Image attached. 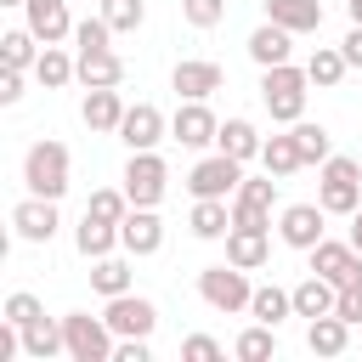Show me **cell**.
Instances as JSON below:
<instances>
[{"instance_id":"obj_37","label":"cell","mask_w":362,"mask_h":362,"mask_svg":"<svg viewBox=\"0 0 362 362\" xmlns=\"http://www.w3.org/2000/svg\"><path fill=\"white\" fill-rule=\"evenodd\" d=\"M74 45L79 51H107L113 45V23L96 11V17H85V23H74Z\"/></svg>"},{"instance_id":"obj_46","label":"cell","mask_w":362,"mask_h":362,"mask_svg":"<svg viewBox=\"0 0 362 362\" xmlns=\"http://www.w3.org/2000/svg\"><path fill=\"white\" fill-rule=\"evenodd\" d=\"M351 243L362 249V204H356V215H351Z\"/></svg>"},{"instance_id":"obj_29","label":"cell","mask_w":362,"mask_h":362,"mask_svg":"<svg viewBox=\"0 0 362 362\" xmlns=\"http://www.w3.org/2000/svg\"><path fill=\"white\" fill-rule=\"evenodd\" d=\"M40 51H45V40H40L28 23H23V28H11V34H0V62H11V68H28V74H34Z\"/></svg>"},{"instance_id":"obj_11","label":"cell","mask_w":362,"mask_h":362,"mask_svg":"<svg viewBox=\"0 0 362 362\" xmlns=\"http://www.w3.org/2000/svg\"><path fill=\"white\" fill-rule=\"evenodd\" d=\"M221 85H226V68L209 62V57H187V62H175V74H170V90H175L181 102H209Z\"/></svg>"},{"instance_id":"obj_42","label":"cell","mask_w":362,"mask_h":362,"mask_svg":"<svg viewBox=\"0 0 362 362\" xmlns=\"http://www.w3.org/2000/svg\"><path fill=\"white\" fill-rule=\"evenodd\" d=\"M23 74H28V68L0 62V102H6V107H11V102H23Z\"/></svg>"},{"instance_id":"obj_48","label":"cell","mask_w":362,"mask_h":362,"mask_svg":"<svg viewBox=\"0 0 362 362\" xmlns=\"http://www.w3.org/2000/svg\"><path fill=\"white\" fill-rule=\"evenodd\" d=\"M0 6H28V0H0Z\"/></svg>"},{"instance_id":"obj_33","label":"cell","mask_w":362,"mask_h":362,"mask_svg":"<svg viewBox=\"0 0 362 362\" xmlns=\"http://www.w3.org/2000/svg\"><path fill=\"white\" fill-rule=\"evenodd\" d=\"M260 164H266V175H294V170H305V158H300V147H294V130L288 136H266V147H260Z\"/></svg>"},{"instance_id":"obj_17","label":"cell","mask_w":362,"mask_h":362,"mask_svg":"<svg viewBox=\"0 0 362 362\" xmlns=\"http://www.w3.org/2000/svg\"><path fill=\"white\" fill-rule=\"evenodd\" d=\"M226 260L243 266V272L266 266L272 260V226H232L226 232Z\"/></svg>"},{"instance_id":"obj_47","label":"cell","mask_w":362,"mask_h":362,"mask_svg":"<svg viewBox=\"0 0 362 362\" xmlns=\"http://www.w3.org/2000/svg\"><path fill=\"white\" fill-rule=\"evenodd\" d=\"M345 11H351V23H362V0H345Z\"/></svg>"},{"instance_id":"obj_45","label":"cell","mask_w":362,"mask_h":362,"mask_svg":"<svg viewBox=\"0 0 362 362\" xmlns=\"http://www.w3.org/2000/svg\"><path fill=\"white\" fill-rule=\"evenodd\" d=\"M339 51H345V62H351V68H362V23H351V34L339 40Z\"/></svg>"},{"instance_id":"obj_43","label":"cell","mask_w":362,"mask_h":362,"mask_svg":"<svg viewBox=\"0 0 362 362\" xmlns=\"http://www.w3.org/2000/svg\"><path fill=\"white\" fill-rule=\"evenodd\" d=\"M113 362H153V345L147 339H119L113 345Z\"/></svg>"},{"instance_id":"obj_38","label":"cell","mask_w":362,"mask_h":362,"mask_svg":"<svg viewBox=\"0 0 362 362\" xmlns=\"http://www.w3.org/2000/svg\"><path fill=\"white\" fill-rule=\"evenodd\" d=\"M85 209L102 215V221H124V215H130V192H124V187H96Z\"/></svg>"},{"instance_id":"obj_35","label":"cell","mask_w":362,"mask_h":362,"mask_svg":"<svg viewBox=\"0 0 362 362\" xmlns=\"http://www.w3.org/2000/svg\"><path fill=\"white\" fill-rule=\"evenodd\" d=\"M288 130H294V147H300V158H305V164H328V158H334V141H328V130H322V124L300 119V124H288Z\"/></svg>"},{"instance_id":"obj_18","label":"cell","mask_w":362,"mask_h":362,"mask_svg":"<svg viewBox=\"0 0 362 362\" xmlns=\"http://www.w3.org/2000/svg\"><path fill=\"white\" fill-rule=\"evenodd\" d=\"M23 17H28V28L45 40V45H62L68 34H74V17H68V0H28L23 6Z\"/></svg>"},{"instance_id":"obj_22","label":"cell","mask_w":362,"mask_h":362,"mask_svg":"<svg viewBox=\"0 0 362 362\" xmlns=\"http://www.w3.org/2000/svg\"><path fill=\"white\" fill-rule=\"evenodd\" d=\"M288 51H294V34L283 28V23H260L255 34H249V57L260 62V68H277V62H288Z\"/></svg>"},{"instance_id":"obj_28","label":"cell","mask_w":362,"mask_h":362,"mask_svg":"<svg viewBox=\"0 0 362 362\" xmlns=\"http://www.w3.org/2000/svg\"><path fill=\"white\" fill-rule=\"evenodd\" d=\"M215 147L249 164V158H260V147H266V136H260V130H255L249 119H226V124H221V136H215Z\"/></svg>"},{"instance_id":"obj_32","label":"cell","mask_w":362,"mask_h":362,"mask_svg":"<svg viewBox=\"0 0 362 362\" xmlns=\"http://www.w3.org/2000/svg\"><path fill=\"white\" fill-rule=\"evenodd\" d=\"M249 317L255 322H283V317H294V288H277V283H260L255 288V300H249Z\"/></svg>"},{"instance_id":"obj_15","label":"cell","mask_w":362,"mask_h":362,"mask_svg":"<svg viewBox=\"0 0 362 362\" xmlns=\"http://www.w3.org/2000/svg\"><path fill=\"white\" fill-rule=\"evenodd\" d=\"M170 136H175L181 147H192V153H198V147H209V141L221 136V119L209 113V102H181V107H175V119H170Z\"/></svg>"},{"instance_id":"obj_5","label":"cell","mask_w":362,"mask_h":362,"mask_svg":"<svg viewBox=\"0 0 362 362\" xmlns=\"http://www.w3.org/2000/svg\"><path fill=\"white\" fill-rule=\"evenodd\" d=\"M317 204H322L328 215H356V204H362V164L345 158V153H334V158L322 164Z\"/></svg>"},{"instance_id":"obj_44","label":"cell","mask_w":362,"mask_h":362,"mask_svg":"<svg viewBox=\"0 0 362 362\" xmlns=\"http://www.w3.org/2000/svg\"><path fill=\"white\" fill-rule=\"evenodd\" d=\"M334 311H339V317H345V322L356 328V322H362V288H339V300H334Z\"/></svg>"},{"instance_id":"obj_2","label":"cell","mask_w":362,"mask_h":362,"mask_svg":"<svg viewBox=\"0 0 362 362\" xmlns=\"http://www.w3.org/2000/svg\"><path fill=\"white\" fill-rule=\"evenodd\" d=\"M68 170H74V158H68V147L51 141V136L23 153V187L40 192V198H62V192H68Z\"/></svg>"},{"instance_id":"obj_9","label":"cell","mask_w":362,"mask_h":362,"mask_svg":"<svg viewBox=\"0 0 362 362\" xmlns=\"http://www.w3.org/2000/svg\"><path fill=\"white\" fill-rule=\"evenodd\" d=\"M272 204L277 175H243V187L232 192V226H272Z\"/></svg>"},{"instance_id":"obj_24","label":"cell","mask_w":362,"mask_h":362,"mask_svg":"<svg viewBox=\"0 0 362 362\" xmlns=\"http://www.w3.org/2000/svg\"><path fill=\"white\" fill-rule=\"evenodd\" d=\"M305 345H311V356H339V351L351 345V322H345L339 311L311 317V322H305Z\"/></svg>"},{"instance_id":"obj_30","label":"cell","mask_w":362,"mask_h":362,"mask_svg":"<svg viewBox=\"0 0 362 362\" xmlns=\"http://www.w3.org/2000/svg\"><path fill=\"white\" fill-rule=\"evenodd\" d=\"M34 79H40L45 90H62L68 79H79V57H68L62 45H45L40 62H34Z\"/></svg>"},{"instance_id":"obj_41","label":"cell","mask_w":362,"mask_h":362,"mask_svg":"<svg viewBox=\"0 0 362 362\" xmlns=\"http://www.w3.org/2000/svg\"><path fill=\"white\" fill-rule=\"evenodd\" d=\"M226 351H221V339H209V334H187L181 339V362H221Z\"/></svg>"},{"instance_id":"obj_3","label":"cell","mask_w":362,"mask_h":362,"mask_svg":"<svg viewBox=\"0 0 362 362\" xmlns=\"http://www.w3.org/2000/svg\"><path fill=\"white\" fill-rule=\"evenodd\" d=\"M198 300H204L209 311L232 317V311H249V300H255V283H249V272H243V266L221 260V266H204V272H198Z\"/></svg>"},{"instance_id":"obj_40","label":"cell","mask_w":362,"mask_h":362,"mask_svg":"<svg viewBox=\"0 0 362 362\" xmlns=\"http://www.w3.org/2000/svg\"><path fill=\"white\" fill-rule=\"evenodd\" d=\"M226 6H232V0H181V17H187L192 28H215V23L226 17Z\"/></svg>"},{"instance_id":"obj_4","label":"cell","mask_w":362,"mask_h":362,"mask_svg":"<svg viewBox=\"0 0 362 362\" xmlns=\"http://www.w3.org/2000/svg\"><path fill=\"white\" fill-rule=\"evenodd\" d=\"M62 339H68V362H113V345H119L107 317H90V311H68Z\"/></svg>"},{"instance_id":"obj_26","label":"cell","mask_w":362,"mask_h":362,"mask_svg":"<svg viewBox=\"0 0 362 362\" xmlns=\"http://www.w3.org/2000/svg\"><path fill=\"white\" fill-rule=\"evenodd\" d=\"M130 260H136V255H130ZM130 260H124V255H102V260H90V288H96L102 300H113V294H130V283H136Z\"/></svg>"},{"instance_id":"obj_23","label":"cell","mask_w":362,"mask_h":362,"mask_svg":"<svg viewBox=\"0 0 362 362\" xmlns=\"http://www.w3.org/2000/svg\"><path fill=\"white\" fill-rule=\"evenodd\" d=\"M334 300H339V288H334L322 272H311V277L294 283V317H305V322H311V317H328Z\"/></svg>"},{"instance_id":"obj_31","label":"cell","mask_w":362,"mask_h":362,"mask_svg":"<svg viewBox=\"0 0 362 362\" xmlns=\"http://www.w3.org/2000/svg\"><path fill=\"white\" fill-rule=\"evenodd\" d=\"M305 74H311V85H317V90H334V85L351 74V62H345V51H339V45H317V51L305 57Z\"/></svg>"},{"instance_id":"obj_16","label":"cell","mask_w":362,"mask_h":362,"mask_svg":"<svg viewBox=\"0 0 362 362\" xmlns=\"http://www.w3.org/2000/svg\"><path fill=\"white\" fill-rule=\"evenodd\" d=\"M79 119H85L96 136H119V119H124V96H119V85L85 90V102H79Z\"/></svg>"},{"instance_id":"obj_34","label":"cell","mask_w":362,"mask_h":362,"mask_svg":"<svg viewBox=\"0 0 362 362\" xmlns=\"http://www.w3.org/2000/svg\"><path fill=\"white\" fill-rule=\"evenodd\" d=\"M232 356H238V362H272V356H277V328H272V322L243 328V334L232 339Z\"/></svg>"},{"instance_id":"obj_21","label":"cell","mask_w":362,"mask_h":362,"mask_svg":"<svg viewBox=\"0 0 362 362\" xmlns=\"http://www.w3.org/2000/svg\"><path fill=\"white\" fill-rule=\"evenodd\" d=\"M272 23H283L288 34H317L322 28V0H260Z\"/></svg>"},{"instance_id":"obj_39","label":"cell","mask_w":362,"mask_h":362,"mask_svg":"<svg viewBox=\"0 0 362 362\" xmlns=\"http://www.w3.org/2000/svg\"><path fill=\"white\" fill-rule=\"evenodd\" d=\"M0 317H11L17 328H28L34 317H45V305H40V300H34L28 288H17V294H6V305H0Z\"/></svg>"},{"instance_id":"obj_25","label":"cell","mask_w":362,"mask_h":362,"mask_svg":"<svg viewBox=\"0 0 362 362\" xmlns=\"http://www.w3.org/2000/svg\"><path fill=\"white\" fill-rule=\"evenodd\" d=\"M124 79V57L107 45V51H79V85L85 90H102V85H119Z\"/></svg>"},{"instance_id":"obj_7","label":"cell","mask_w":362,"mask_h":362,"mask_svg":"<svg viewBox=\"0 0 362 362\" xmlns=\"http://www.w3.org/2000/svg\"><path fill=\"white\" fill-rule=\"evenodd\" d=\"M124 192H130V204H141V209H158V198H164V187H170V164L147 147V153H130V164H124Z\"/></svg>"},{"instance_id":"obj_20","label":"cell","mask_w":362,"mask_h":362,"mask_svg":"<svg viewBox=\"0 0 362 362\" xmlns=\"http://www.w3.org/2000/svg\"><path fill=\"white\" fill-rule=\"evenodd\" d=\"M187 226H192V238H204V243L226 238V232H232V198H192Z\"/></svg>"},{"instance_id":"obj_36","label":"cell","mask_w":362,"mask_h":362,"mask_svg":"<svg viewBox=\"0 0 362 362\" xmlns=\"http://www.w3.org/2000/svg\"><path fill=\"white\" fill-rule=\"evenodd\" d=\"M102 17L113 23V34H136L147 23V0H102Z\"/></svg>"},{"instance_id":"obj_6","label":"cell","mask_w":362,"mask_h":362,"mask_svg":"<svg viewBox=\"0 0 362 362\" xmlns=\"http://www.w3.org/2000/svg\"><path fill=\"white\" fill-rule=\"evenodd\" d=\"M238 187H243V158H232V153H221V147L187 170V192H192V198H232Z\"/></svg>"},{"instance_id":"obj_27","label":"cell","mask_w":362,"mask_h":362,"mask_svg":"<svg viewBox=\"0 0 362 362\" xmlns=\"http://www.w3.org/2000/svg\"><path fill=\"white\" fill-rule=\"evenodd\" d=\"M23 356H34V362H51V356H68V339H62V322H51V317H34V322L23 328Z\"/></svg>"},{"instance_id":"obj_1","label":"cell","mask_w":362,"mask_h":362,"mask_svg":"<svg viewBox=\"0 0 362 362\" xmlns=\"http://www.w3.org/2000/svg\"><path fill=\"white\" fill-rule=\"evenodd\" d=\"M305 96H311V74L294 68V62H277V68H260V102L277 124H300L305 119Z\"/></svg>"},{"instance_id":"obj_12","label":"cell","mask_w":362,"mask_h":362,"mask_svg":"<svg viewBox=\"0 0 362 362\" xmlns=\"http://www.w3.org/2000/svg\"><path fill=\"white\" fill-rule=\"evenodd\" d=\"M119 249H124V255H136V260L158 255V249H164V221H158V209L130 204V215L119 221Z\"/></svg>"},{"instance_id":"obj_14","label":"cell","mask_w":362,"mask_h":362,"mask_svg":"<svg viewBox=\"0 0 362 362\" xmlns=\"http://www.w3.org/2000/svg\"><path fill=\"white\" fill-rule=\"evenodd\" d=\"M164 136H170V124H164V113H158L153 102L124 107V119H119V141H124L130 153H147V147H158Z\"/></svg>"},{"instance_id":"obj_10","label":"cell","mask_w":362,"mask_h":362,"mask_svg":"<svg viewBox=\"0 0 362 362\" xmlns=\"http://www.w3.org/2000/svg\"><path fill=\"white\" fill-rule=\"evenodd\" d=\"M328 209L322 204H288L283 215H277V238L288 243V249H300V255H311L322 238H328Z\"/></svg>"},{"instance_id":"obj_8","label":"cell","mask_w":362,"mask_h":362,"mask_svg":"<svg viewBox=\"0 0 362 362\" xmlns=\"http://www.w3.org/2000/svg\"><path fill=\"white\" fill-rule=\"evenodd\" d=\"M102 317H107V328H113L119 339H153V328H158V305H153L147 294H136V288H130V294H113Z\"/></svg>"},{"instance_id":"obj_19","label":"cell","mask_w":362,"mask_h":362,"mask_svg":"<svg viewBox=\"0 0 362 362\" xmlns=\"http://www.w3.org/2000/svg\"><path fill=\"white\" fill-rule=\"evenodd\" d=\"M74 249L85 255V260H102V255H113L119 249V221H102V215H79V226H74Z\"/></svg>"},{"instance_id":"obj_13","label":"cell","mask_w":362,"mask_h":362,"mask_svg":"<svg viewBox=\"0 0 362 362\" xmlns=\"http://www.w3.org/2000/svg\"><path fill=\"white\" fill-rule=\"evenodd\" d=\"M11 226H17V238H23V243H51V238H57V226H62V215H57V198H40V192H28V198L11 209Z\"/></svg>"}]
</instances>
